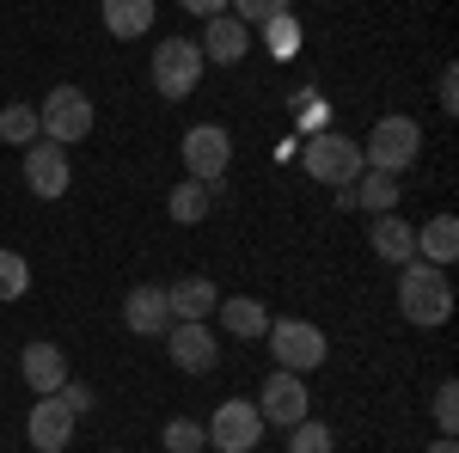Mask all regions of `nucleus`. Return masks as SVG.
<instances>
[{
  "label": "nucleus",
  "mask_w": 459,
  "mask_h": 453,
  "mask_svg": "<svg viewBox=\"0 0 459 453\" xmlns=\"http://www.w3.org/2000/svg\"><path fill=\"white\" fill-rule=\"evenodd\" d=\"M404 276H398V313L404 325H417V331H441L447 318H454V282L441 276L435 264L423 257H411V264H398Z\"/></svg>",
  "instance_id": "obj_1"
},
{
  "label": "nucleus",
  "mask_w": 459,
  "mask_h": 453,
  "mask_svg": "<svg viewBox=\"0 0 459 453\" xmlns=\"http://www.w3.org/2000/svg\"><path fill=\"white\" fill-rule=\"evenodd\" d=\"M417 153H423V123L417 117H404V110H392V117H380L374 123V135L361 141V166H374V172H411L417 166Z\"/></svg>",
  "instance_id": "obj_2"
},
{
  "label": "nucleus",
  "mask_w": 459,
  "mask_h": 453,
  "mask_svg": "<svg viewBox=\"0 0 459 453\" xmlns=\"http://www.w3.org/2000/svg\"><path fill=\"white\" fill-rule=\"evenodd\" d=\"M270 355H276V368H288V374H313V368H325V355H331V344H325V331H318L313 318H270Z\"/></svg>",
  "instance_id": "obj_3"
},
{
  "label": "nucleus",
  "mask_w": 459,
  "mask_h": 453,
  "mask_svg": "<svg viewBox=\"0 0 459 453\" xmlns=\"http://www.w3.org/2000/svg\"><path fill=\"white\" fill-rule=\"evenodd\" d=\"M300 160H307V172H313L318 184H331V190H343V184H355V178L368 172V166H361V141L331 135V129H313L307 147H300Z\"/></svg>",
  "instance_id": "obj_4"
},
{
  "label": "nucleus",
  "mask_w": 459,
  "mask_h": 453,
  "mask_svg": "<svg viewBox=\"0 0 459 453\" xmlns=\"http://www.w3.org/2000/svg\"><path fill=\"white\" fill-rule=\"evenodd\" d=\"M92 99L80 92V86H49V99H43V110H37V129H43V141H56V147H74V141L92 135Z\"/></svg>",
  "instance_id": "obj_5"
},
{
  "label": "nucleus",
  "mask_w": 459,
  "mask_h": 453,
  "mask_svg": "<svg viewBox=\"0 0 459 453\" xmlns=\"http://www.w3.org/2000/svg\"><path fill=\"white\" fill-rule=\"evenodd\" d=\"M184 172L196 178V184H209V190H227V166H233V135L221 129V123H196L190 135H184Z\"/></svg>",
  "instance_id": "obj_6"
},
{
  "label": "nucleus",
  "mask_w": 459,
  "mask_h": 453,
  "mask_svg": "<svg viewBox=\"0 0 459 453\" xmlns=\"http://www.w3.org/2000/svg\"><path fill=\"white\" fill-rule=\"evenodd\" d=\"M153 86H160V99H190L203 86V49L190 37H166L153 49Z\"/></svg>",
  "instance_id": "obj_7"
},
{
  "label": "nucleus",
  "mask_w": 459,
  "mask_h": 453,
  "mask_svg": "<svg viewBox=\"0 0 459 453\" xmlns=\"http://www.w3.org/2000/svg\"><path fill=\"white\" fill-rule=\"evenodd\" d=\"M203 435H209L214 453H251L264 441V417H257L251 398H227V405H214V417L203 423Z\"/></svg>",
  "instance_id": "obj_8"
},
{
  "label": "nucleus",
  "mask_w": 459,
  "mask_h": 453,
  "mask_svg": "<svg viewBox=\"0 0 459 453\" xmlns=\"http://www.w3.org/2000/svg\"><path fill=\"white\" fill-rule=\"evenodd\" d=\"M166 349H172L178 374H209L214 362H221V344H214V331L203 325V318H172Z\"/></svg>",
  "instance_id": "obj_9"
},
{
  "label": "nucleus",
  "mask_w": 459,
  "mask_h": 453,
  "mask_svg": "<svg viewBox=\"0 0 459 453\" xmlns=\"http://www.w3.org/2000/svg\"><path fill=\"white\" fill-rule=\"evenodd\" d=\"M68 147H56V141H31L25 147V184H31V196L43 203H56V196H68Z\"/></svg>",
  "instance_id": "obj_10"
},
{
  "label": "nucleus",
  "mask_w": 459,
  "mask_h": 453,
  "mask_svg": "<svg viewBox=\"0 0 459 453\" xmlns=\"http://www.w3.org/2000/svg\"><path fill=\"white\" fill-rule=\"evenodd\" d=\"M74 411L68 405H62V398H56V392H49V398H37L31 405V417H25V435H31V448L37 453H62L74 441Z\"/></svg>",
  "instance_id": "obj_11"
},
{
  "label": "nucleus",
  "mask_w": 459,
  "mask_h": 453,
  "mask_svg": "<svg viewBox=\"0 0 459 453\" xmlns=\"http://www.w3.org/2000/svg\"><path fill=\"white\" fill-rule=\"evenodd\" d=\"M257 417L264 423H282V429H294V423L307 417V386H300V374H270L264 380V392H257Z\"/></svg>",
  "instance_id": "obj_12"
},
{
  "label": "nucleus",
  "mask_w": 459,
  "mask_h": 453,
  "mask_svg": "<svg viewBox=\"0 0 459 453\" xmlns=\"http://www.w3.org/2000/svg\"><path fill=\"white\" fill-rule=\"evenodd\" d=\"M203 62H221V68H233V62H246L251 49V25L246 19H233V13H214L209 25H203Z\"/></svg>",
  "instance_id": "obj_13"
},
{
  "label": "nucleus",
  "mask_w": 459,
  "mask_h": 453,
  "mask_svg": "<svg viewBox=\"0 0 459 453\" xmlns=\"http://www.w3.org/2000/svg\"><path fill=\"white\" fill-rule=\"evenodd\" d=\"M123 325H129L135 337H166V331H172V307H166V288H153V282L129 288V301H123Z\"/></svg>",
  "instance_id": "obj_14"
},
{
  "label": "nucleus",
  "mask_w": 459,
  "mask_h": 453,
  "mask_svg": "<svg viewBox=\"0 0 459 453\" xmlns=\"http://www.w3.org/2000/svg\"><path fill=\"white\" fill-rule=\"evenodd\" d=\"M368 240H374V257H380V264H411V257H417V227H411L398 209L374 214Z\"/></svg>",
  "instance_id": "obj_15"
},
{
  "label": "nucleus",
  "mask_w": 459,
  "mask_h": 453,
  "mask_svg": "<svg viewBox=\"0 0 459 453\" xmlns=\"http://www.w3.org/2000/svg\"><path fill=\"white\" fill-rule=\"evenodd\" d=\"M19 374H25V386H31L37 398H49V392H62V380H68V355L56 344H25Z\"/></svg>",
  "instance_id": "obj_16"
},
{
  "label": "nucleus",
  "mask_w": 459,
  "mask_h": 453,
  "mask_svg": "<svg viewBox=\"0 0 459 453\" xmlns=\"http://www.w3.org/2000/svg\"><path fill=\"white\" fill-rule=\"evenodd\" d=\"M417 257L435 264V270H447V264L459 257V221H454V214H435V221L417 227Z\"/></svg>",
  "instance_id": "obj_17"
},
{
  "label": "nucleus",
  "mask_w": 459,
  "mask_h": 453,
  "mask_svg": "<svg viewBox=\"0 0 459 453\" xmlns=\"http://www.w3.org/2000/svg\"><path fill=\"white\" fill-rule=\"evenodd\" d=\"M166 307H172V318H209L221 307V288L209 276H184L166 288Z\"/></svg>",
  "instance_id": "obj_18"
},
{
  "label": "nucleus",
  "mask_w": 459,
  "mask_h": 453,
  "mask_svg": "<svg viewBox=\"0 0 459 453\" xmlns=\"http://www.w3.org/2000/svg\"><path fill=\"white\" fill-rule=\"evenodd\" d=\"M214 313L227 318V331H233V337H246V344L270 331V313H264V301H251V294H227Z\"/></svg>",
  "instance_id": "obj_19"
},
{
  "label": "nucleus",
  "mask_w": 459,
  "mask_h": 453,
  "mask_svg": "<svg viewBox=\"0 0 459 453\" xmlns=\"http://www.w3.org/2000/svg\"><path fill=\"white\" fill-rule=\"evenodd\" d=\"M166 209H172V221L196 227V221H209L214 190H209V184H196V178H178V184H172V196H166Z\"/></svg>",
  "instance_id": "obj_20"
},
{
  "label": "nucleus",
  "mask_w": 459,
  "mask_h": 453,
  "mask_svg": "<svg viewBox=\"0 0 459 453\" xmlns=\"http://www.w3.org/2000/svg\"><path fill=\"white\" fill-rule=\"evenodd\" d=\"M105 31L123 37V43L153 31V0H105Z\"/></svg>",
  "instance_id": "obj_21"
},
{
  "label": "nucleus",
  "mask_w": 459,
  "mask_h": 453,
  "mask_svg": "<svg viewBox=\"0 0 459 453\" xmlns=\"http://www.w3.org/2000/svg\"><path fill=\"white\" fill-rule=\"evenodd\" d=\"M350 196L361 203L368 214H386V209H398V178H386V172H361L350 184Z\"/></svg>",
  "instance_id": "obj_22"
},
{
  "label": "nucleus",
  "mask_w": 459,
  "mask_h": 453,
  "mask_svg": "<svg viewBox=\"0 0 459 453\" xmlns=\"http://www.w3.org/2000/svg\"><path fill=\"white\" fill-rule=\"evenodd\" d=\"M257 31H264V43H270V56H300V19H294V13H276V19H264V25H257Z\"/></svg>",
  "instance_id": "obj_23"
},
{
  "label": "nucleus",
  "mask_w": 459,
  "mask_h": 453,
  "mask_svg": "<svg viewBox=\"0 0 459 453\" xmlns=\"http://www.w3.org/2000/svg\"><path fill=\"white\" fill-rule=\"evenodd\" d=\"M37 135H43V129H37V110L31 105H6V110H0V141H6V147H31Z\"/></svg>",
  "instance_id": "obj_24"
},
{
  "label": "nucleus",
  "mask_w": 459,
  "mask_h": 453,
  "mask_svg": "<svg viewBox=\"0 0 459 453\" xmlns=\"http://www.w3.org/2000/svg\"><path fill=\"white\" fill-rule=\"evenodd\" d=\"M25 294H31V264L0 245V301H25Z\"/></svg>",
  "instance_id": "obj_25"
},
{
  "label": "nucleus",
  "mask_w": 459,
  "mask_h": 453,
  "mask_svg": "<svg viewBox=\"0 0 459 453\" xmlns=\"http://www.w3.org/2000/svg\"><path fill=\"white\" fill-rule=\"evenodd\" d=\"M288 453H337V435H331V423H294L288 429Z\"/></svg>",
  "instance_id": "obj_26"
},
{
  "label": "nucleus",
  "mask_w": 459,
  "mask_h": 453,
  "mask_svg": "<svg viewBox=\"0 0 459 453\" xmlns=\"http://www.w3.org/2000/svg\"><path fill=\"white\" fill-rule=\"evenodd\" d=\"M160 441H166V453H203V448H209L203 423H190V417H172L166 429H160Z\"/></svg>",
  "instance_id": "obj_27"
},
{
  "label": "nucleus",
  "mask_w": 459,
  "mask_h": 453,
  "mask_svg": "<svg viewBox=\"0 0 459 453\" xmlns=\"http://www.w3.org/2000/svg\"><path fill=\"white\" fill-rule=\"evenodd\" d=\"M233 6V19H246V25H264V19H276V13H294V0H227Z\"/></svg>",
  "instance_id": "obj_28"
},
{
  "label": "nucleus",
  "mask_w": 459,
  "mask_h": 453,
  "mask_svg": "<svg viewBox=\"0 0 459 453\" xmlns=\"http://www.w3.org/2000/svg\"><path fill=\"white\" fill-rule=\"evenodd\" d=\"M435 429H441V435L459 429V386L454 380H441V392H435Z\"/></svg>",
  "instance_id": "obj_29"
},
{
  "label": "nucleus",
  "mask_w": 459,
  "mask_h": 453,
  "mask_svg": "<svg viewBox=\"0 0 459 453\" xmlns=\"http://www.w3.org/2000/svg\"><path fill=\"white\" fill-rule=\"evenodd\" d=\"M56 398L68 405L74 417H86V411H92V386H80V380H74V374H68V380H62V392H56Z\"/></svg>",
  "instance_id": "obj_30"
},
{
  "label": "nucleus",
  "mask_w": 459,
  "mask_h": 453,
  "mask_svg": "<svg viewBox=\"0 0 459 453\" xmlns=\"http://www.w3.org/2000/svg\"><path fill=\"white\" fill-rule=\"evenodd\" d=\"M441 110H459V68H441Z\"/></svg>",
  "instance_id": "obj_31"
},
{
  "label": "nucleus",
  "mask_w": 459,
  "mask_h": 453,
  "mask_svg": "<svg viewBox=\"0 0 459 453\" xmlns=\"http://www.w3.org/2000/svg\"><path fill=\"white\" fill-rule=\"evenodd\" d=\"M184 13H196V19H214V13H227V0H178Z\"/></svg>",
  "instance_id": "obj_32"
},
{
  "label": "nucleus",
  "mask_w": 459,
  "mask_h": 453,
  "mask_svg": "<svg viewBox=\"0 0 459 453\" xmlns=\"http://www.w3.org/2000/svg\"><path fill=\"white\" fill-rule=\"evenodd\" d=\"M429 453H459V448H454V435H441V441H435Z\"/></svg>",
  "instance_id": "obj_33"
},
{
  "label": "nucleus",
  "mask_w": 459,
  "mask_h": 453,
  "mask_svg": "<svg viewBox=\"0 0 459 453\" xmlns=\"http://www.w3.org/2000/svg\"><path fill=\"white\" fill-rule=\"evenodd\" d=\"M110 453H123V448H110Z\"/></svg>",
  "instance_id": "obj_34"
}]
</instances>
